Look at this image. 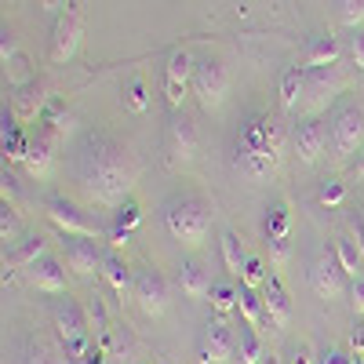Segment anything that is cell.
I'll return each mask as SVG.
<instances>
[{
	"label": "cell",
	"mask_w": 364,
	"mask_h": 364,
	"mask_svg": "<svg viewBox=\"0 0 364 364\" xmlns=\"http://www.w3.org/2000/svg\"><path fill=\"white\" fill-rule=\"evenodd\" d=\"M357 248H360V255H364V226H357Z\"/></svg>",
	"instance_id": "obj_49"
},
{
	"label": "cell",
	"mask_w": 364,
	"mask_h": 364,
	"mask_svg": "<svg viewBox=\"0 0 364 364\" xmlns=\"http://www.w3.org/2000/svg\"><path fill=\"white\" fill-rule=\"evenodd\" d=\"M63 252H66V266L77 273V277L91 281V277H99V273H102L106 255L91 245V240H84V237H66V240H63Z\"/></svg>",
	"instance_id": "obj_17"
},
{
	"label": "cell",
	"mask_w": 364,
	"mask_h": 364,
	"mask_svg": "<svg viewBox=\"0 0 364 364\" xmlns=\"http://www.w3.org/2000/svg\"><path fill=\"white\" fill-rule=\"evenodd\" d=\"M339 55H343V48H339L336 37H331V33H317V37H310L306 51H302V70H324V66H336V63H339Z\"/></svg>",
	"instance_id": "obj_22"
},
{
	"label": "cell",
	"mask_w": 364,
	"mask_h": 364,
	"mask_svg": "<svg viewBox=\"0 0 364 364\" xmlns=\"http://www.w3.org/2000/svg\"><path fill=\"white\" fill-rule=\"evenodd\" d=\"M353 364H360V360H353Z\"/></svg>",
	"instance_id": "obj_52"
},
{
	"label": "cell",
	"mask_w": 364,
	"mask_h": 364,
	"mask_svg": "<svg viewBox=\"0 0 364 364\" xmlns=\"http://www.w3.org/2000/svg\"><path fill=\"white\" fill-rule=\"evenodd\" d=\"M291 146V135L281 124V113L277 109H252L240 128L233 135L230 146V168L237 175H245L252 182H266L281 171V161Z\"/></svg>",
	"instance_id": "obj_2"
},
{
	"label": "cell",
	"mask_w": 364,
	"mask_h": 364,
	"mask_svg": "<svg viewBox=\"0 0 364 364\" xmlns=\"http://www.w3.org/2000/svg\"><path fill=\"white\" fill-rule=\"evenodd\" d=\"M223 262H226V269L233 273V277H240V269H245V262H248L245 248H240V237L233 230H223Z\"/></svg>",
	"instance_id": "obj_30"
},
{
	"label": "cell",
	"mask_w": 364,
	"mask_h": 364,
	"mask_svg": "<svg viewBox=\"0 0 364 364\" xmlns=\"http://www.w3.org/2000/svg\"><path fill=\"white\" fill-rule=\"evenodd\" d=\"M339 18H343L346 29H360V22H364V0H343V4H339Z\"/></svg>",
	"instance_id": "obj_39"
},
{
	"label": "cell",
	"mask_w": 364,
	"mask_h": 364,
	"mask_svg": "<svg viewBox=\"0 0 364 364\" xmlns=\"http://www.w3.org/2000/svg\"><path fill=\"white\" fill-rule=\"evenodd\" d=\"M336 255H339V262H343V269H346V277L350 281H357V277H364V255H360V248L353 245L350 237H336Z\"/></svg>",
	"instance_id": "obj_29"
},
{
	"label": "cell",
	"mask_w": 364,
	"mask_h": 364,
	"mask_svg": "<svg viewBox=\"0 0 364 364\" xmlns=\"http://www.w3.org/2000/svg\"><path fill=\"white\" fill-rule=\"evenodd\" d=\"M350 302H353V314L364 317V277L350 281Z\"/></svg>",
	"instance_id": "obj_44"
},
{
	"label": "cell",
	"mask_w": 364,
	"mask_h": 364,
	"mask_svg": "<svg viewBox=\"0 0 364 364\" xmlns=\"http://www.w3.org/2000/svg\"><path fill=\"white\" fill-rule=\"evenodd\" d=\"M55 149H58V139L41 124L37 135H29L26 139V157H22V168L26 175H33V178H48L55 171Z\"/></svg>",
	"instance_id": "obj_16"
},
{
	"label": "cell",
	"mask_w": 364,
	"mask_h": 364,
	"mask_svg": "<svg viewBox=\"0 0 364 364\" xmlns=\"http://www.w3.org/2000/svg\"><path fill=\"white\" fill-rule=\"evenodd\" d=\"M346 87L343 66H324V70H306V99H302V117H321L331 102L339 99V91Z\"/></svg>",
	"instance_id": "obj_6"
},
{
	"label": "cell",
	"mask_w": 364,
	"mask_h": 364,
	"mask_svg": "<svg viewBox=\"0 0 364 364\" xmlns=\"http://www.w3.org/2000/svg\"><path fill=\"white\" fill-rule=\"evenodd\" d=\"M331 135L328 128L321 124V117H302L299 124L291 128V154L302 161V164H317L324 157Z\"/></svg>",
	"instance_id": "obj_14"
},
{
	"label": "cell",
	"mask_w": 364,
	"mask_h": 364,
	"mask_svg": "<svg viewBox=\"0 0 364 364\" xmlns=\"http://www.w3.org/2000/svg\"><path fill=\"white\" fill-rule=\"evenodd\" d=\"M193 95H197L204 113L223 109V102L230 95V70L223 66V58H215V55L197 58V66H193Z\"/></svg>",
	"instance_id": "obj_5"
},
{
	"label": "cell",
	"mask_w": 364,
	"mask_h": 364,
	"mask_svg": "<svg viewBox=\"0 0 364 364\" xmlns=\"http://www.w3.org/2000/svg\"><path fill=\"white\" fill-rule=\"evenodd\" d=\"M288 364H314V353H310L306 346H295L291 357H288Z\"/></svg>",
	"instance_id": "obj_47"
},
{
	"label": "cell",
	"mask_w": 364,
	"mask_h": 364,
	"mask_svg": "<svg viewBox=\"0 0 364 364\" xmlns=\"http://www.w3.org/2000/svg\"><path fill=\"white\" fill-rule=\"evenodd\" d=\"M22 364H63V357H58L55 350H48L44 343H33L22 353Z\"/></svg>",
	"instance_id": "obj_40"
},
{
	"label": "cell",
	"mask_w": 364,
	"mask_h": 364,
	"mask_svg": "<svg viewBox=\"0 0 364 364\" xmlns=\"http://www.w3.org/2000/svg\"><path fill=\"white\" fill-rule=\"evenodd\" d=\"M266 245H269V266H273V273H281L288 266V259H291V240L288 237H269Z\"/></svg>",
	"instance_id": "obj_37"
},
{
	"label": "cell",
	"mask_w": 364,
	"mask_h": 364,
	"mask_svg": "<svg viewBox=\"0 0 364 364\" xmlns=\"http://www.w3.org/2000/svg\"><path fill=\"white\" fill-rule=\"evenodd\" d=\"M164 230L186 248H200L211 233V208L197 193H175L161 208Z\"/></svg>",
	"instance_id": "obj_3"
},
{
	"label": "cell",
	"mask_w": 364,
	"mask_h": 364,
	"mask_svg": "<svg viewBox=\"0 0 364 364\" xmlns=\"http://www.w3.org/2000/svg\"><path fill=\"white\" fill-rule=\"evenodd\" d=\"M41 8H44L48 15H55V18H58L66 8H73V0H41Z\"/></svg>",
	"instance_id": "obj_46"
},
{
	"label": "cell",
	"mask_w": 364,
	"mask_h": 364,
	"mask_svg": "<svg viewBox=\"0 0 364 364\" xmlns=\"http://www.w3.org/2000/svg\"><path fill=\"white\" fill-rule=\"evenodd\" d=\"M353 178H357V182H364V149H360L357 161H353Z\"/></svg>",
	"instance_id": "obj_48"
},
{
	"label": "cell",
	"mask_w": 364,
	"mask_h": 364,
	"mask_svg": "<svg viewBox=\"0 0 364 364\" xmlns=\"http://www.w3.org/2000/svg\"><path fill=\"white\" fill-rule=\"evenodd\" d=\"M102 277H106V284H109L117 295H124V291L135 288V273H132V266L120 259L117 252L106 255V262H102Z\"/></svg>",
	"instance_id": "obj_26"
},
{
	"label": "cell",
	"mask_w": 364,
	"mask_h": 364,
	"mask_svg": "<svg viewBox=\"0 0 364 364\" xmlns=\"http://www.w3.org/2000/svg\"><path fill=\"white\" fill-rule=\"evenodd\" d=\"M51 317H55V331H58V339H63L66 357L84 360L87 350H91V324L84 317V306H77V302H70V299H58Z\"/></svg>",
	"instance_id": "obj_4"
},
{
	"label": "cell",
	"mask_w": 364,
	"mask_h": 364,
	"mask_svg": "<svg viewBox=\"0 0 364 364\" xmlns=\"http://www.w3.org/2000/svg\"><path fill=\"white\" fill-rule=\"evenodd\" d=\"M357 357L353 353H346V350H328L324 357H321V364H353Z\"/></svg>",
	"instance_id": "obj_45"
},
{
	"label": "cell",
	"mask_w": 364,
	"mask_h": 364,
	"mask_svg": "<svg viewBox=\"0 0 364 364\" xmlns=\"http://www.w3.org/2000/svg\"><path fill=\"white\" fill-rule=\"evenodd\" d=\"M193 66L197 58L186 51V48H175L168 66H164V99H168V109L178 113L182 102L193 95Z\"/></svg>",
	"instance_id": "obj_8"
},
{
	"label": "cell",
	"mask_w": 364,
	"mask_h": 364,
	"mask_svg": "<svg viewBox=\"0 0 364 364\" xmlns=\"http://www.w3.org/2000/svg\"><path fill=\"white\" fill-rule=\"evenodd\" d=\"M44 255H48L44 237H26V240H18V245H11V252H4V281H11L18 269H29Z\"/></svg>",
	"instance_id": "obj_21"
},
{
	"label": "cell",
	"mask_w": 364,
	"mask_h": 364,
	"mask_svg": "<svg viewBox=\"0 0 364 364\" xmlns=\"http://www.w3.org/2000/svg\"><path fill=\"white\" fill-rule=\"evenodd\" d=\"M44 211H48L51 226H55L58 233H66V237H84V240H87V237H102V230L91 223L77 204H70L66 197H48V200H44Z\"/></svg>",
	"instance_id": "obj_11"
},
{
	"label": "cell",
	"mask_w": 364,
	"mask_h": 364,
	"mask_svg": "<svg viewBox=\"0 0 364 364\" xmlns=\"http://www.w3.org/2000/svg\"><path fill=\"white\" fill-rule=\"evenodd\" d=\"M237 310H240V317H245V324H252V328H259V331H262V324H269V317H266V302H262V291H255V288H245V284H240Z\"/></svg>",
	"instance_id": "obj_27"
},
{
	"label": "cell",
	"mask_w": 364,
	"mask_h": 364,
	"mask_svg": "<svg viewBox=\"0 0 364 364\" xmlns=\"http://www.w3.org/2000/svg\"><path fill=\"white\" fill-rule=\"evenodd\" d=\"M73 175L87 204L117 211L124 200H132V190L139 182V161L124 142H117L106 132H95L84 139Z\"/></svg>",
	"instance_id": "obj_1"
},
{
	"label": "cell",
	"mask_w": 364,
	"mask_h": 364,
	"mask_svg": "<svg viewBox=\"0 0 364 364\" xmlns=\"http://www.w3.org/2000/svg\"><path fill=\"white\" fill-rule=\"evenodd\" d=\"M0 237H4V245H18V219L8 204H4V215H0Z\"/></svg>",
	"instance_id": "obj_41"
},
{
	"label": "cell",
	"mask_w": 364,
	"mask_h": 364,
	"mask_svg": "<svg viewBox=\"0 0 364 364\" xmlns=\"http://www.w3.org/2000/svg\"><path fill=\"white\" fill-rule=\"evenodd\" d=\"M80 37H84V15L80 8H66L63 15L55 18V29H51V63H70L80 48Z\"/></svg>",
	"instance_id": "obj_12"
},
{
	"label": "cell",
	"mask_w": 364,
	"mask_h": 364,
	"mask_svg": "<svg viewBox=\"0 0 364 364\" xmlns=\"http://www.w3.org/2000/svg\"><path fill=\"white\" fill-rule=\"evenodd\" d=\"M142 219V211L135 200H124L117 211H113V230H109V245L120 248V245H128V237H132V226Z\"/></svg>",
	"instance_id": "obj_25"
},
{
	"label": "cell",
	"mask_w": 364,
	"mask_h": 364,
	"mask_svg": "<svg viewBox=\"0 0 364 364\" xmlns=\"http://www.w3.org/2000/svg\"><path fill=\"white\" fill-rule=\"evenodd\" d=\"M360 149H364V109L357 102H346L331 117V154H336V161H350Z\"/></svg>",
	"instance_id": "obj_7"
},
{
	"label": "cell",
	"mask_w": 364,
	"mask_h": 364,
	"mask_svg": "<svg viewBox=\"0 0 364 364\" xmlns=\"http://www.w3.org/2000/svg\"><path fill=\"white\" fill-rule=\"evenodd\" d=\"M26 281L33 284L37 291H44V295H66V288H70L66 266L58 262L55 255H44V259H37L33 266L26 269Z\"/></svg>",
	"instance_id": "obj_18"
},
{
	"label": "cell",
	"mask_w": 364,
	"mask_h": 364,
	"mask_svg": "<svg viewBox=\"0 0 364 364\" xmlns=\"http://www.w3.org/2000/svg\"><path fill=\"white\" fill-rule=\"evenodd\" d=\"M262 302H266V317H269L273 328H288L291 324V295L281 284L277 273H269V281L262 288Z\"/></svg>",
	"instance_id": "obj_19"
},
{
	"label": "cell",
	"mask_w": 364,
	"mask_h": 364,
	"mask_svg": "<svg viewBox=\"0 0 364 364\" xmlns=\"http://www.w3.org/2000/svg\"><path fill=\"white\" fill-rule=\"evenodd\" d=\"M269 237H291V208L288 200H277L266 215V240Z\"/></svg>",
	"instance_id": "obj_31"
},
{
	"label": "cell",
	"mask_w": 364,
	"mask_h": 364,
	"mask_svg": "<svg viewBox=\"0 0 364 364\" xmlns=\"http://www.w3.org/2000/svg\"><path fill=\"white\" fill-rule=\"evenodd\" d=\"M84 317H87V324L95 331H109V314H106V302H102L99 291H91L84 299Z\"/></svg>",
	"instance_id": "obj_34"
},
{
	"label": "cell",
	"mask_w": 364,
	"mask_h": 364,
	"mask_svg": "<svg viewBox=\"0 0 364 364\" xmlns=\"http://www.w3.org/2000/svg\"><path fill=\"white\" fill-rule=\"evenodd\" d=\"M262 357H266V350H262L259 328L240 324V336H237V364H259Z\"/></svg>",
	"instance_id": "obj_28"
},
{
	"label": "cell",
	"mask_w": 364,
	"mask_h": 364,
	"mask_svg": "<svg viewBox=\"0 0 364 364\" xmlns=\"http://www.w3.org/2000/svg\"><path fill=\"white\" fill-rule=\"evenodd\" d=\"M178 288H182V295H190V299H208L211 295V281H208L204 266L193 262V259L182 262L178 266Z\"/></svg>",
	"instance_id": "obj_24"
},
{
	"label": "cell",
	"mask_w": 364,
	"mask_h": 364,
	"mask_svg": "<svg viewBox=\"0 0 364 364\" xmlns=\"http://www.w3.org/2000/svg\"><path fill=\"white\" fill-rule=\"evenodd\" d=\"M132 295H135L139 310H142L146 317H161V314L168 310V284H164V277H161L154 266H146V269L135 273Z\"/></svg>",
	"instance_id": "obj_15"
},
{
	"label": "cell",
	"mask_w": 364,
	"mask_h": 364,
	"mask_svg": "<svg viewBox=\"0 0 364 364\" xmlns=\"http://www.w3.org/2000/svg\"><path fill=\"white\" fill-rule=\"evenodd\" d=\"M310 288H314V291H317V299H324V302L343 299V295H346L350 277H346V269H343V262H339L336 248H324V252H321V259L314 262V269H310Z\"/></svg>",
	"instance_id": "obj_10"
},
{
	"label": "cell",
	"mask_w": 364,
	"mask_h": 364,
	"mask_svg": "<svg viewBox=\"0 0 364 364\" xmlns=\"http://www.w3.org/2000/svg\"><path fill=\"white\" fill-rule=\"evenodd\" d=\"M360 226H364V211H360Z\"/></svg>",
	"instance_id": "obj_51"
},
{
	"label": "cell",
	"mask_w": 364,
	"mask_h": 364,
	"mask_svg": "<svg viewBox=\"0 0 364 364\" xmlns=\"http://www.w3.org/2000/svg\"><path fill=\"white\" fill-rule=\"evenodd\" d=\"M259 364H281V357H273V353H266V357H262Z\"/></svg>",
	"instance_id": "obj_50"
},
{
	"label": "cell",
	"mask_w": 364,
	"mask_h": 364,
	"mask_svg": "<svg viewBox=\"0 0 364 364\" xmlns=\"http://www.w3.org/2000/svg\"><path fill=\"white\" fill-rule=\"evenodd\" d=\"M164 154H168V164L171 168H186L197 157V124H193L186 113H175L171 117L168 135H164Z\"/></svg>",
	"instance_id": "obj_13"
},
{
	"label": "cell",
	"mask_w": 364,
	"mask_h": 364,
	"mask_svg": "<svg viewBox=\"0 0 364 364\" xmlns=\"http://www.w3.org/2000/svg\"><path fill=\"white\" fill-rule=\"evenodd\" d=\"M197 360L200 364H230V360H237V336H233V328L223 314L208 321L204 336H200Z\"/></svg>",
	"instance_id": "obj_9"
},
{
	"label": "cell",
	"mask_w": 364,
	"mask_h": 364,
	"mask_svg": "<svg viewBox=\"0 0 364 364\" xmlns=\"http://www.w3.org/2000/svg\"><path fill=\"white\" fill-rule=\"evenodd\" d=\"M48 102V84L44 80H29L26 87H18L11 95V109H15V120L18 124H29V120H37L41 109Z\"/></svg>",
	"instance_id": "obj_20"
},
{
	"label": "cell",
	"mask_w": 364,
	"mask_h": 364,
	"mask_svg": "<svg viewBox=\"0 0 364 364\" xmlns=\"http://www.w3.org/2000/svg\"><path fill=\"white\" fill-rule=\"evenodd\" d=\"M44 128L63 142L66 135H73V128H77V117L70 113V109H51V113H44Z\"/></svg>",
	"instance_id": "obj_32"
},
{
	"label": "cell",
	"mask_w": 364,
	"mask_h": 364,
	"mask_svg": "<svg viewBox=\"0 0 364 364\" xmlns=\"http://www.w3.org/2000/svg\"><path fill=\"white\" fill-rule=\"evenodd\" d=\"M317 200L328 204V208H339V204L346 200V186H343L339 178H324V182H321V190H317Z\"/></svg>",
	"instance_id": "obj_38"
},
{
	"label": "cell",
	"mask_w": 364,
	"mask_h": 364,
	"mask_svg": "<svg viewBox=\"0 0 364 364\" xmlns=\"http://www.w3.org/2000/svg\"><path fill=\"white\" fill-rule=\"evenodd\" d=\"M237 299H240V288H233V284H226V281H215V284H211V306H215L219 314L237 310Z\"/></svg>",
	"instance_id": "obj_35"
},
{
	"label": "cell",
	"mask_w": 364,
	"mask_h": 364,
	"mask_svg": "<svg viewBox=\"0 0 364 364\" xmlns=\"http://www.w3.org/2000/svg\"><path fill=\"white\" fill-rule=\"evenodd\" d=\"M350 353L364 364V324H360V321H357L353 331H350Z\"/></svg>",
	"instance_id": "obj_43"
},
{
	"label": "cell",
	"mask_w": 364,
	"mask_h": 364,
	"mask_svg": "<svg viewBox=\"0 0 364 364\" xmlns=\"http://www.w3.org/2000/svg\"><path fill=\"white\" fill-rule=\"evenodd\" d=\"M350 58L357 70H364V29H350Z\"/></svg>",
	"instance_id": "obj_42"
},
{
	"label": "cell",
	"mask_w": 364,
	"mask_h": 364,
	"mask_svg": "<svg viewBox=\"0 0 364 364\" xmlns=\"http://www.w3.org/2000/svg\"><path fill=\"white\" fill-rule=\"evenodd\" d=\"M302 99H306V70L288 66L281 73V109H302Z\"/></svg>",
	"instance_id": "obj_23"
},
{
	"label": "cell",
	"mask_w": 364,
	"mask_h": 364,
	"mask_svg": "<svg viewBox=\"0 0 364 364\" xmlns=\"http://www.w3.org/2000/svg\"><path fill=\"white\" fill-rule=\"evenodd\" d=\"M266 281H269V269H266V262L252 255V259L245 262V269H240V284H245V288H255V291H262V288H266Z\"/></svg>",
	"instance_id": "obj_36"
},
{
	"label": "cell",
	"mask_w": 364,
	"mask_h": 364,
	"mask_svg": "<svg viewBox=\"0 0 364 364\" xmlns=\"http://www.w3.org/2000/svg\"><path fill=\"white\" fill-rule=\"evenodd\" d=\"M124 106H128L132 113H146V109H149V84H146L142 77H132V80H128V87H124Z\"/></svg>",
	"instance_id": "obj_33"
}]
</instances>
